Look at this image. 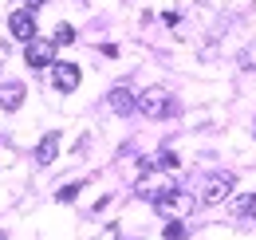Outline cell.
<instances>
[{"instance_id": "cell-7", "label": "cell", "mask_w": 256, "mask_h": 240, "mask_svg": "<svg viewBox=\"0 0 256 240\" xmlns=\"http://www.w3.org/2000/svg\"><path fill=\"white\" fill-rule=\"evenodd\" d=\"M56 154H60V134L52 130V134H44V138H40V146H36V162H40V166H52V162H56Z\"/></svg>"}, {"instance_id": "cell-14", "label": "cell", "mask_w": 256, "mask_h": 240, "mask_svg": "<svg viewBox=\"0 0 256 240\" xmlns=\"http://www.w3.org/2000/svg\"><path fill=\"white\" fill-rule=\"evenodd\" d=\"M40 4H48V0H24V8H32V12L40 8Z\"/></svg>"}, {"instance_id": "cell-11", "label": "cell", "mask_w": 256, "mask_h": 240, "mask_svg": "<svg viewBox=\"0 0 256 240\" xmlns=\"http://www.w3.org/2000/svg\"><path fill=\"white\" fill-rule=\"evenodd\" d=\"M71 40H75V28H71V24H60V28H56V44H71Z\"/></svg>"}, {"instance_id": "cell-9", "label": "cell", "mask_w": 256, "mask_h": 240, "mask_svg": "<svg viewBox=\"0 0 256 240\" xmlns=\"http://www.w3.org/2000/svg\"><path fill=\"white\" fill-rule=\"evenodd\" d=\"M110 110H114V114H130V110H138V94H130L126 87H114V90H110Z\"/></svg>"}, {"instance_id": "cell-15", "label": "cell", "mask_w": 256, "mask_h": 240, "mask_svg": "<svg viewBox=\"0 0 256 240\" xmlns=\"http://www.w3.org/2000/svg\"><path fill=\"white\" fill-rule=\"evenodd\" d=\"M0 240H4V228H0Z\"/></svg>"}, {"instance_id": "cell-5", "label": "cell", "mask_w": 256, "mask_h": 240, "mask_svg": "<svg viewBox=\"0 0 256 240\" xmlns=\"http://www.w3.org/2000/svg\"><path fill=\"white\" fill-rule=\"evenodd\" d=\"M8 32H12V40L32 44V40H36V16H32V8H16V12L8 16Z\"/></svg>"}, {"instance_id": "cell-12", "label": "cell", "mask_w": 256, "mask_h": 240, "mask_svg": "<svg viewBox=\"0 0 256 240\" xmlns=\"http://www.w3.org/2000/svg\"><path fill=\"white\" fill-rule=\"evenodd\" d=\"M182 236H186V224L170 220V224H166V240H182Z\"/></svg>"}, {"instance_id": "cell-2", "label": "cell", "mask_w": 256, "mask_h": 240, "mask_svg": "<svg viewBox=\"0 0 256 240\" xmlns=\"http://www.w3.org/2000/svg\"><path fill=\"white\" fill-rule=\"evenodd\" d=\"M138 110H142L146 118H166V114L174 110V102H170V94L162 87H150V90L138 94Z\"/></svg>"}, {"instance_id": "cell-4", "label": "cell", "mask_w": 256, "mask_h": 240, "mask_svg": "<svg viewBox=\"0 0 256 240\" xmlns=\"http://www.w3.org/2000/svg\"><path fill=\"white\" fill-rule=\"evenodd\" d=\"M24 63L28 67H56V40H32V44H24Z\"/></svg>"}, {"instance_id": "cell-8", "label": "cell", "mask_w": 256, "mask_h": 240, "mask_svg": "<svg viewBox=\"0 0 256 240\" xmlns=\"http://www.w3.org/2000/svg\"><path fill=\"white\" fill-rule=\"evenodd\" d=\"M24 102V83H0V110H16Z\"/></svg>"}, {"instance_id": "cell-6", "label": "cell", "mask_w": 256, "mask_h": 240, "mask_svg": "<svg viewBox=\"0 0 256 240\" xmlns=\"http://www.w3.org/2000/svg\"><path fill=\"white\" fill-rule=\"evenodd\" d=\"M79 79H83V71H79L75 63H60V60H56V67H52V83H56V90L71 94V90L79 87Z\"/></svg>"}, {"instance_id": "cell-10", "label": "cell", "mask_w": 256, "mask_h": 240, "mask_svg": "<svg viewBox=\"0 0 256 240\" xmlns=\"http://www.w3.org/2000/svg\"><path fill=\"white\" fill-rule=\"evenodd\" d=\"M236 212H240L244 220H256V197H244V201H236Z\"/></svg>"}, {"instance_id": "cell-13", "label": "cell", "mask_w": 256, "mask_h": 240, "mask_svg": "<svg viewBox=\"0 0 256 240\" xmlns=\"http://www.w3.org/2000/svg\"><path fill=\"white\" fill-rule=\"evenodd\" d=\"M75 193H79V185H64V189H60V201H71Z\"/></svg>"}, {"instance_id": "cell-1", "label": "cell", "mask_w": 256, "mask_h": 240, "mask_svg": "<svg viewBox=\"0 0 256 240\" xmlns=\"http://www.w3.org/2000/svg\"><path fill=\"white\" fill-rule=\"evenodd\" d=\"M193 205H197V201H193L190 193H182V189H166L162 197H154V209H158L166 220H182V216H190Z\"/></svg>"}, {"instance_id": "cell-3", "label": "cell", "mask_w": 256, "mask_h": 240, "mask_svg": "<svg viewBox=\"0 0 256 240\" xmlns=\"http://www.w3.org/2000/svg\"><path fill=\"white\" fill-rule=\"evenodd\" d=\"M232 185H236L232 174H213V178H205V181H201V205H217V201H224V197L232 193Z\"/></svg>"}]
</instances>
